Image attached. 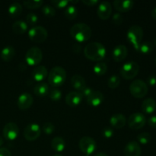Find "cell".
Returning <instances> with one entry per match:
<instances>
[{
  "instance_id": "obj_1",
  "label": "cell",
  "mask_w": 156,
  "mask_h": 156,
  "mask_svg": "<svg viewBox=\"0 0 156 156\" xmlns=\"http://www.w3.org/2000/svg\"><path fill=\"white\" fill-rule=\"evenodd\" d=\"M85 57L92 61H101L106 56L105 46L99 42H91L87 44L84 49Z\"/></svg>"
},
{
  "instance_id": "obj_2",
  "label": "cell",
  "mask_w": 156,
  "mask_h": 156,
  "mask_svg": "<svg viewBox=\"0 0 156 156\" xmlns=\"http://www.w3.org/2000/svg\"><path fill=\"white\" fill-rule=\"evenodd\" d=\"M70 35L77 43L88 41L91 37V29L85 23H76L70 29Z\"/></svg>"
},
{
  "instance_id": "obj_3",
  "label": "cell",
  "mask_w": 156,
  "mask_h": 156,
  "mask_svg": "<svg viewBox=\"0 0 156 156\" xmlns=\"http://www.w3.org/2000/svg\"><path fill=\"white\" fill-rule=\"evenodd\" d=\"M66 79V71L61 66H55L48 73V82L53 87H59Z\"/></svg>"
},
{
  "instance_id": "obj_4",
  "label": "cell",
  "mask_w": 156,
  "mask_h": 156,
  "mask_svg": "<svg viewBox=\"0 0 156 156\" xmlns=\"http://www.w3.org/2000/svg\"><path fill=\"white\" fill-rule=\"evenodd\" d=\"M126 37H127L128 41L133 46L135 50L138 51L139 47H140V45L141 44L142 40H143V28L140 26L136 25V24L131 26L129 28V30H127Z\"/></svg>"
},
{
  "instance_id": "obj_5",
  "label": "cell",
  "mask_w": 156,
  "mask_h": 156,
  "mask_svg": "<svg viewBox=\"0 0 156 156\" xmlns=\"http://www.w3.org/2000/svg\"><path fill=\"white\" fill-rule=\"evenodd\" d=\"M149 88L144 81L141 79H136L133 81L129 85V91L136 98H142L147 94Z\"/></svg>"
},
{
  "instance_id": "obj_6",
  "label": "cell",
  "mask_w": 156,
  "mask_h": 156,
  "mask_svg": "<svg viewBox=\"0 0 156 156\" xmlns=\"http://www.w3.org/2000/svg\"><path fill=\"white\" fill-rule=\"evenodd\" d=\"M140 71V66L135 61H129L122 66L120 70L122 77L126 80L134 79Z\"/></svg>"
},
{
  "instance_id": "obj_7",
  "label": "cell",
  "mask_w": 156,
  "mask_h": 156,
  "mask_svg": "<svg viewBox=\"0 0 156 156\" xmlns=\"http://www.w3.org/2000/svg\"><path fill=\"white\" fill-rule=\"evenodd\" d=\"M28 37L33 42L41 44L47 40L48 32L47 29L42 26H34L28 30Z\"/></svg>"
},
{
  "instance_id": "obj_8",
  "label": "cell",
  "mask_w": 156,
  "mask_h": 156,
  "mask_svg": "<svg viewBox=\"0 0 156 156\" xmlns=\"http://www.w3.org/2000/svg\"><path fill=\"white\" fill-rule=\"evenodd\" d=\"M43 53L37 47H32L25 54V61L27 65L37 66L42 61Z\"/></svg>"
},
{
  "instance_id": "obj_9",
  "label": "cell",
  "mask_w": 156,
  "mask_h": 156,
  "mask_svg": "<svg viewBox=\"0 0 156 156\" xmlns=\"http://www.w3.org/2000/svg\"><path fill=\"white\" fill-rule=\"evenodd\" d=\"M79 146L80 150L85 155H90L95 152L97 149V143L91 137L84 136L79 140Z\"/></svg>"
},
{
  "instance_id": "obj_10",
  "label": "cell",
  "mask_w": 156,
  "mask_h": 156,
  "mask_svg": "<svg viewBox=\"0 0 156 156\" xmlns=\"http://www.w3.org/2000/svg\"><path fill=\"white\" fill-rule=\"evenodd\" d=\"M127 123L130 129H140L146 125V118L142 113H134L129 116Z\"/></svg>"
},
{
  "instance_id": "obj_11",
  "label": "cell",
  "mask_w": 156,
  "mask_h": 156,
  "mask_svg": "<svg viewBox=\"0 0 156 156\" xmlns=\"http://www.w3.org/2000/svg\"><path fill=\"white\" fill-rule=\"evenodd\" d=\"M41 127L37 123L28 124L24 130V136L27 141H34L41 136Z\"/></svg>"
},
{
  "instance_id": "obj_12",
  "label": "cell",
  "mask_w": 156,
  "mask_h": 156,
  "mask_svg": "<svg viewBox=\"0 0 156 156\" xmlns=\"http://www.w3.org/2000/svg\"><path fill=\"white\" fill-rule=\"evenodd\" d=\"M19 133V128L18 125L15 123H8L5 125L2 130V134L4 136L5 139L9 141H13L18 137Z\"/></svg>"
},
{
  "instance_id": "obj_13",
  "label": "cell",
  "mask_w": 156,
  "mask_h": 156,
  "mask_svg": "<svg viewBox=\"0 0 156 156\" xmlns=\"http://www.w3.org/2000/svg\"><path fill=\"white\" fill-rule=\"evenodd\" d=\"M112 13V5L111 2L107 1L101 2L97 9L98 16L102 20H107L110 18Z\"/></svg>"
},
{
  "instance_id": "obj_14",
  "label": "cell",
  "mask_w": 156,
  "mask_h": 156,
  "mask_svg": "<svg viewBox=\"0 0 156 156\" xmlns=\"http://www.w3.org/2000/svg\"><path fill=\"white\" fill-rule=\"evenodd\" d=\"M34 102L33 96L30 93L24 92L18 97L17 101L18 108L21 111H26L31 107Z\"/></svg>"
},
{
  "instance_id": "obj_15",
  "label": "cell",
  "mask_w": 156,
  "mask_h": 156,
  "mask_svg": "<svg viewBox=\"0 0 156 156\" xmlns=\"http://www.w3.org/2000/svg\"><path fill=\"white\" fill-rule=\"evenodd\" d=\"M141 152V147L140 144L136 141L129 142L126 145L123 151L125 156H140Z\"/></svg>"
},
{
  "instance_id": "obj_16",
  "label": "cell",
  "mask_w": 156,
  "mask_h": 156,
  "mask_svg": "<svg viewBox=\"0 0 156 156\" xmlns=\"http://www.w3.org/2000/svg\"><path fill=\"white\" fill-rule=\"evenodd\" d=\"M82 94L79 91H71L69 93L66 97V103L70 107H76L81 104L82 101Z\"/></svg>"
},
{
  "instance_id": "obj_17",
  "label": "cell",
  "mask_w": 156,
  "mask_h": 156,
  "mask_svg": "<svg viewBox=\"0 0 156 156\" xmlns=\"http://www.w3.org/2000/svg\"><path fill=\"white\" fill-rule=\"evenodd\" d=\"M134 2L131 0H115L113 2L114 9L119 12H127L133 9Z\"/></svg>"
},
{
  "instance_id": "obj_18",
  "label": "cell",
  "mask_w": 156,
  "mask_h": 156,
  "mask_svg": "<svg viewBox=\"0 0 156 156\" xmlns=\"http://www.w3.org/2000/svg\"><path fill=\"white\" fill-rule=\"evenodd\" d=\"M126 117L122 114H115L111 116L110 119V124L114 129H122L126 125Z\"/></svg>"
},
{
  "instance_id": "obj_19",
  "label": "cell",
  "mask_w": 156,
  "mask_h": 156,
  "mask_svg": "<svg viewBox=\"0 0 156 156\" xmlns=\"http://www.w3.org/2000/svg\"><path fill=\"white\" fill-rule=\"evenodd\" d=\"M87 103L92 107H98L101 105L104 101V94L99 91H94L86 98Z\"/></svg>"
},
{
  "instance_id": "obj_20",
  "label": "cell",
  "mask_w": 156,
  "mask_h": 156,
  "mask_svg": "<svg viewBox=\"0 0 156 156\" xmlns=\"http://www.w3.org/2000/svg\"><path fill=\"white\" fill-rule=\"evenodd\" d=\"M127 53L128 50L126 46L120 44L117 45L113 50V58L116 62H121L126 57Z\"/></svg>"
},
{
  "instance_id": "obj_21",
  "label": "cell",
  "mask_w": 156,
  "mask_h": 156,
  "mask_svg": "<svg viewBox=\"0 0 156 156\" xmlns=\"http://www.w3.org/2000/svg\"><path fill=\"white\" fill-rule=\"evenodd\" d=\"M47 75H48V71L44 66H39L35 67L32 72L33 79L36 82H41V81L44 80L47 77Z\"/></svg>"
},
{
  "instance_id": "obj_22",
  "label": "cell",
  "mask_w": 156,
  "mask_h": 156,
  "mask_svg": "<svg viewBox=\"0 0 156 156\" xmlns=\"http://www.w3.org/2000/svg\"><path fill=\"white\" fill-rule=\"evenodd\" d=\"M71 84L75 89L78 90L80 92L86 87V82L85 79L79 75H74L71 79Z\"/></svg>"
},
{
  "instance_id": "obj_23",
  "label": "cell",
  "mask_w": 156,
  "mask_h": 156,
  "mask_svg": "<svg viewBox=\"0 0 156 156\" xmlns=\"http://www.w3.org/2000/svg\"><path fill=\"white\" fill-rule=\"evenodd\" d=\"M156 109V101L153 98L145 99L142 103V110L146 114H152Z\"/></svg>"
},
{
  "instance_id": "obj_24",
  "label": "cell",
  "mask_w": 156,
  "mask_h": 156,
  "mask_svg": "<svg viewBox=\"0 0 156 156\" xmlns=\"http://www.w3.org/2000/svg\"><path fill=\"white\" fill-rule=\"evenodd\" d=\"M15 55V50L12 46H6L0 53L1 59L5 62H9L13 59Z\"/></svg>"
},
{
  "instance_id": "obj_25",
  "label": "cell",
  "mask_w": 156,
  "mask_h": 156,
  "mask_svg": "<svg viewBox=\"0 0 156 156\" xmlns=\"http://www.w3.org/2000/svg\"><path fill=\"white\" fill-rule=\"evenodd\" d=\"M49 91L50 89H49L48 85L45 82H40V83L37 84L34 88V94L40 98L46 97L47 94H49V92H50Z\"/></svg>"
},
{
  "instance_id": "obj_26",
  "label": "cell",
  "mask_w": 156,
  "mask_h": 156,
  "mask_svg": "<svg viewBox=\"0 0 156 156\" xmlns=\"http://www.w3.org/2000/svg\"><path fill=\"white\" fill-rule=\"evenodd\" d=\"M22 9L23 8L21 3L15 2L9 5V9H8V12L12 18H17L21 14Z\"/></svg>"
},
{
  "instance_id": "obj_27",
  "label": "cell",
  "mask_w": 156,
  "mask_h": 156,
  "mask_svg": "<svg viewBox=\"0 0 156 156\" xmlns=\"http://www.w3.org/2000/svg\"><path fill=\"white\" fill-rule=\"evenodd\" d=\"M51 147L54 151L57 152H61L65 149L66 143L65 140L62 137L56 136L52 140Z\"/></svg>"
},
{
  "instance_id": "obj_28",
  "label": "cell",
  "mask_w": 156,
  "mask_h": 156,
  "mask_svg": "<svg viewBox=\"0 0 156 156\" xmlns=\"http://www.w3.org/2000/svg\"><path fill=\"white\" fill-rule=\"evenodd\" d=\"M28 25L23 21H16L12 24V30L16 34H22L27 30Z\"/></svg>"
},
{
  "instance_id": "obj_29",
  "label": "cell",
  "mask_w": 156,
  "mask_h": 156,
  "mask_svg": "<svg viewBox=\"0 0 156 156\" xmlns=\"http://www.w3.org/2000/svg\"><path fill=\"white\" fill-rule=\"evenodd\" d=\"M64 15H65L66 18L69 20H73L77 17L78 15V9L73 5H68L65 9L64 12Z\"/></svg>"
},
{
  "instance_id": "obj_30",
  "label": "cell",
  "mask_w": 156,
  "mask_h": 156,
  "mask_svg": "<svg viewBox=\"0 0 156 156\" xmlns=\"http://www.w3.org/2000/svg\"><path fill=\"white\" fill-rule=\"evenodd\" d=\"M154 45L152 43L149 42V41H146L144 43H142L139 47L138 51L140 53H143V54H148L150 53L153 50Z\"/></svg>"
},
{
  "instance_id": "obj_31",
  "label": "cell",
  "mask_w": 156,
  "mask_h": 156,
  "mask_svg": "<svg viewBox=\"0 0 156 156\" xmlns=\"http://www.w3.org/2000/svg\"><path fill=\"white\" fill-rule=\"evenodd\" d=\"M108 71V66L105 62H99L94 66V72L98 76H104Z\"/></svg>"
},
{
  "instance_id": "obj_32",
  "label": "cell",
  "mask_w": 156,
  "mask_h": 156,
  "mask_svg": "<svg viewBox=\"0 0 156 156\" xmlns=\"http://www.w3.org/2000/svg\"><path fill=\"white\" fill-rule=\"evenodd\" d=\"M44 2L40 0H28V1L23 2V5L26 8L30 9H37L43 5Z\"/></svg>"
},
{
  "instance_id": "obj_33",
  "label": "cell",
  "mask_w": 156,
  "mask_h": 156,
  "mask_svg": "<svg viewBox=\"0 0 156 156\" xmlns=\"http://www.w3.org/2000/svg\"><path fill=\"white\" fill-rule=\"evenodd\" d=\"M43 14L47 17H53L56 15V10L54 8L50 5H44L41 9Z\"/></svg>"
},
{
  "instance_id": "obj_34",
  "label": "cell",
  "mask_w": 156,
  "mask_h": 156,
  "mask_svg": "<svg viewBox=\"0 0 156 156\" xmlns=\"http://www.w3.org/2000/svg\"><path fill=\"white\" fill-rule=\"evenodd\" d=\"M120 84V78L117 76H112L110 77L108 82V85L111 89L117 88Z\"/></svg>"
},
{
  "instance_id": "obj_35",
  "label": "cell",
  "mask_w": 156,
  "mask_h": 156,
  "mask_svg": "<svg viewBox=\"0 0 156 156\" xmlns=\"http://www.w3.org/2000/svg\"><path fill=\"white\" fill-rule=\"evenodd\" d=\"M137 140H138L139 143H140L146 145L151 141V140H152V136H151L150 133H142L139 134L138 135Z\"/></svg>"
},
{
  "instance_id": "obj_36",
  "label": "cell",
  "mask_w": 156,
  "mask_h": 156,
  "mask_svg": "<svg viewBox=\"0 0 156 156\" xmlns=\"http://www.w3.org/2000/svg\"><path fill=\"white\" fill-rule=\"evenodd\" d=\"M38 17L34 13H29L26 16V24L30 26H34L37 23Z\"/></svg>"
},
{
  "instance_id": "obj_37",
  "label": "cell",
  "mask_w": 156,
  "mask_h": 156,
  "mask_svg": "<svg viewBox=\"0 0 156 156\" xmlns=\"http://www.w3.org/2000/svg\"><path fill=\"white\" fill-rule=\"evenodd\" d=\"M42 130L47 135H50V134L53 133L55 130V126L50 122H47V123H44L42 126Z\"/></svg>"
},
{
  "instance_id": "obj_38",
  "label": "cell",
  "mask_w": 156,
  "mask_h": 156,
  "mask_svg": "<svg viewBox=\"0 0 156 156\" xmlns=\"http://www.w3.org/2000/svg\"><path fill=\"white\" fill-rule=\"evenodd\" d=\"M49 97L53 101H57L62 98V92L58 89H53L49 92Z\"/></svg>"
},
{
  "instance_id": "obj_39",
  "label": "cell",
  "mask_w": 156,
  "mask_h": 156,
  "mask_svg": "<svg viewBox=\"0 0 156 156\" xmlns=\"http://www.w3.org/2000/svg\"><path fill=\"white\" fill-rule=\"evenodd\" d=\"M51 4L56 7L59 8V9H63V8H66L69 5V0H52Z\"/></svg>"
},
{
  "instance_id": "obj_40",
  "label": "cell",
  "mask_w": 156,
  "mask_h": 156,
  "mask_svg": "<svg viewBox=\"0 0 156 156\" xmlns=\"http://www.w3.org/2000/svg\"><path fill=\"white\" fill-rule=\"evenodd\" d=\"M102 136H103L105 138L110 139L114 136V129L112 127H110V126H106V127L102 129Z\"/></svg>"
},
{
  "instance_id": "obj_41",
  "label": "cell",
  "mask_w": 156,
  "mask_h": 156,
  "mask_svg": "<svg viewBox=\"0 0 156 156\" xmlns=\"http://www.w3.org/2000/svg\"><path fill=\"white\" fill-rule=\"evenodd\" d=\"M123 21V16L120 13H115L112 16V22L116 25H120Z\"/></svg>"
},
{
  "instance_id": "obj_42",
  "label": "cell",
  "mask_w": 156,
  "mask_h": 156,
  "mask_svg": "<svg viewBox=\"0 0 156 156\" xmlns=\"http://www.w3.org/2000/svg\"><path fill=\"white\" fill-rule=\"evenodd\" d=\"M93 91H94V90H93L92 88L86 86L85 88H84L83 90H82V91H80V93L82 94V97L87 98H88V96H89L90 94H91V93L93 92Z\"/></svg>"
},
{
  "instance_id": "obj_43",
  "label": "cell",
  "mask_w": 156,
  "mask_h": 156,
  "mask_svg": "<svg viewBox=\"0 0 156 156\" xmlns=\"http://www.w3.org/2000/svg\"><path fill=\"white\" fill-rule=\"evenodd\" d=\"M147 82L150 86L156 85V76L155 75H150L147 79Z\"/></svg>"
},
{
  "instance_id": "obj_44",
  "label": "cell",
  "mask_w": 156,
  "mask_h": 156,
  "mask_svg": "<svg viewBox=\"0 0 156 156\" xmlns=\"http://www.w3.org/2000/svg\"><path fill=\"white\" fill-rule=\"evenodd\" d=\"M148 124L149 126L152 128H156V115L151 116L149 119H148Z\"/></svg>"
},
{
  "instance_id": "obj_45",
  "label": "cell",
  "mask_w": 156,
  "mask_h": 156,
  "mask_svg": "<svg viewBox=\"0 0 156 156\" xmlns=\"http://www.w3.org/2000/svg\"><path fill=\"white\" fill-rule=\"evenodd\" d=\"M72 49H73V51L76 53H79L82 50V46L79 44V43H75V44H73V47H72Z\"/></svg>"
},
{
  "instance_id": "obj_46",
  "label": "cell",
  "mask_w": 156,
  "mask_h": 156,
  "mask_svg": "<svg viewBox=\"0 0 156 156\" xmlns=\"http://www.w3.org/2000/svg\"><path fill=\"white\" fill-rule=\"evenodd\" d=\"M82 2L87 6H94L98 3V0H82Z\"/></svg>"
},
{
  "instance_id": "obj_47",
  "label": "cell",
  "mask_w": 156,
  "mask_h": 156,
  "mask_svg": "<svg viewBox=\"0 0 156 156\" xmlns=\"http://www.w3.org/2000/svg\"><path fill=\"white\" fill-rule=\"evenodd\" d=\"M0 156H12L10 151L4 147L0 148Z\"/></svg>"
},
{
  "instance_id": "obj_48",
  "label": "cell",
  "mask_w": 156,
  "mask_h": 156,
  "mask_svg": "<svg viewBox=\"0 0 156 156\" xmlns=\"http://www.w3.org/2000/svg\"><path fill=\"white\" fill-rule=\"evenodd\" d=\"M26 68H27V66H26L24 62H21V63H20L19 66H18V69H19L21 71H24V70L26 69Z\"/></svg>"
},
{
  "instance_id": "obj_49",
  "label": "cell",
  "mask_w": 156,
  "mask_h": 156,
  "mask_svg": "<svg viewBox=\"0 0 156 156\" xmlns=\"http://www.w3.org/2000/svg\"><path fill=\"white\" fill-rule=\"evenodd\" d=\"M152 18H154V19L156 20V6L155 8H154L153 9H152Z\"/></svg>"
},
{
  "instance_id": "obj_50",
  "label": "cell",
  "mask_w": 156,
  "mask_h": 156,
  "mask_svg": "<svg viewBox=\"0 0 156 156\" xmlns=\"http://www.w3.org/2000/svg\"><path fill=\"white\" fill-rule=\"evenodd\" d=\"M94 156H109V155H107V154L105 153V152H98V153L96 154Z\"/></svg>"
},
{
  "instance_id": "obj_51",
  "label": "cell",
  "mask_w": 156,
  "mask_h": 156,
  "mask_svg": "<svg viewBox=\"0 0 156 156\" xmlns=\"http://www.w3.org/2000/svg\"><path fill=\"white\" fill-rule=\"evenodd\" d=\"M3 143H4V142H3V139L2 138V136H0V148H1V146L3 145Z\"/></svg>"
},
{
  "instance_id": "obj_52",
  "label": "cell",
  "mask_w": 156,
  "mask_h": 156,
  "mask_svg": "<svg viewBox=\"0 0 156 156\" xmlns=\"http://www.w3.org/2000/svg\"><path fill=\"white\" fill-rule=\"evenodd\" d=\"M153 43H154V44H153V45H155V47H156V37L155 38V39H154V41H153Z\"/></svg>"
},
{
  "instance_id": "obj_53",
  "label": "cell",
  "mask_w": 156,
  "mask_h": 156,
  "mask_svg": "<svg viewBox=\"0 0 156 156\" xmlns=\"http://www.w3.org/2000/svg\"><path fill=\"white\" fill-rule=\"evenodd\" d=\"M53 156H62V155H60V154H56V155H54Z\"/></svg>"
},
{
  "instance_id": "obj_54",
  "label": "cell",
  "mask_w": 156,
  "mask_h": 156,
  "mask_svg": "<svg viewBox=\"0 0 156 156\" xmlns=\"http://www.w3.org/2000/svg\"><path fill=\"white\" fill-rule=\"evenodd\" d=\"M83 156H89V155H83Z\"/></svg>"
}]
</instances>
